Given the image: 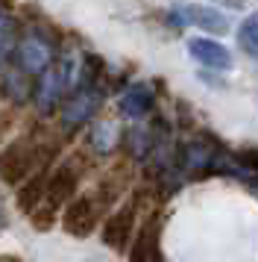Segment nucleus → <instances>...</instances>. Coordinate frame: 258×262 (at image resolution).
<instances>
[{"mask_svg":"<svg viewBox=\"0 0 258 262\" xmlns=\"http://www.w3.org/2000/svg\"><path fill=\"white\" fill-rule=\"evenodd\" d=\"M44 142L47 139L35 142L33 136H18V139H12V142L0 150V180H3L6 186H12V189H18L27 177H33L35 174L33 165L38 159L47 162V159L56 156V144L41 147Z\"/></svg>","mask_w":258,"mask_h":262,"instance_id":"f257e3e1","label":"nucleus"},{"mask_svg":"<svg viewBox=\"0 0 258 262\" xmlns=\"http://www.w3.org/2000/svg\"><path fill=\"white\" fill-rule=\"evenodd\" d=\"M135 218H138V201L135 198L132 201H123L120 206H115L103 221V242L112 250H117V253H129L132 238L138 233Z\"/></svg>","mask_w":258,"mask_h":262,"instance_id":"423d86ee","label":"nucleus"},{"mask_svg":"<svg viewBox=\"0 0 258 262\" xmlns=\"http://www.w3.org/2000/svg\"><path fill=\"white\" fill-rule=\"evenodd\" d=\"M214 3H220V6L232 9V12H241V9L246 6V0H214Z\"/></svg>","mask_w":258,"mask_h":262,"instance_id":"a211bd4d","label":"nucleus"},{"mask_svg":"<svg viewBox=\"0 0 258 262\" xmlns=\"http://www.w3.org/2000/svg\"><path fill=\"white\" fill-rule=\"evenodd\" d=\"M6 224H9V212H6V206H3V201H0V233L6 230Z\"/></svg>","mask_w":258,"mask_h":262,"instance_id":"6ab92c4d","label":"nucleus"},{"mask_svg":"<svg viewBox=\"0 0 258 262\" xmlns=\"http://www.w3.org/2000/svg\"><path fill=\"white\" fill-rule=\"evenodd\" d=\"M76 85V68L73 62L65 59V62H56L50 71L41 74V83L35 85V106L41 115H53L56 109H62L65 97L73 92Z\"/></svg>","mask_w":258,"mask_h":262,"instance_id":"7ed1b4c3","label":"nucleus"},{"mask_svg":"<svg viewBox=\"0 0 258 262\" xmlns=\"http://www.w3.org/2000/svg\"><path fill=\"white\" fill-rule=\"evenodd\" d=\"M238 45L244 53H249L252 59H258V12L246 15L244 24L238 27Z\"/></svg>","mask_w":258,"mask_h":262,"instance_id":"2eb2a0df","label":"nucleus"},{"mask_svg":"<svg viewBox=\"0 0 258 262\" xmlns=\"http://www.w3.org/2000/svg\"><path fill=\"white\" fill-rule=\"evenodd\" d=\"M117 127L112 124V121H100V124H94L91 133H88V147H91L94 154H112L115 150V144H117Z\"/></svg>","mask_w":258,"mask_h":262,"instance_id":"4468645a","label":"nucleus"},{"mask_svg":"<svg viewBox=\"0 0 258 262\" xmlns=\"http://www.w3.org/2000/svg\"><path fill=\"white\" fill-rule=\"evenodd\" d=\"M18 45H21V41H18V24L12 21L9 15L0 12V65L18 50Z\"/></svg>","mask_w":258,"mask_h":262,"instance_id":"dca6fc26","label":"nucleus"},{"mask_svg":"<svg viewBox=\"0 0 258 262\" xmlns=\"http://www.w3.org/2000/svg\"><path fill=\"white\" fill-rule=\"evenodd\" d=\"M76 189H80V168L73 162H62L56 171H50V180H47V194L41 206L30 215L35 230H50L53 221L68 209V203L76 198Z\"/></svg>","mask_w":258,"mask_h":262,"instance_id":"f03ea898","label":"nucleus"},{"mask_svg":"<svg viewBox=\"0 0 258 262\" xmlns=\"http://www.w3.org/2000/svg\"><path fill=\"white\" fill-rule=\"evenodd\" d=\"M232 159L238 162V165H244V168H249V171H255L258 174V147H238L232 154Z\"/></svg>","mask_w":258,"mask_h":262,"instance_id":"f3484780","label":"nucleus"},{"mask_svg":"<svg viewBox=\"0 0 258 262\" xmlns=\"http://www.w3.org/2000/svg\"><path fill=\"white\" fill-rule=\"evenodd\" d=\"M47 180H50V174L41 168V171H35L33 177H27L15 189V203H18V209L23 215H33L41 206V201H44V194H47Z\"/></svg>","mask_w":258,"mask_h":262,"instance_id":"f8f14e48","label":"nucleus"},{"mask_svg":"<svg viewBox=\"0 0 258 262\" xmlns=\"http://www.w3.org/2000/svg\"><path fill=\"white\" fill-rule=\"evenodd\" d=\"M152 109H156V92H152L150 83H135L129 85L123 95L117 97V112L123 115V118H147Z\"/></svg>","mask_w":258,"mask_h":262,"instance_id":"9b49d317","label":"nucleus"},{"mask_svg":"<svg viewBox=\"0 0 258 262\" xmlns=\"http://www.w3.org/2000/svg\"><path fill=\"white\" fill-rule=\"evenodd\" d=\"M103 100H106L103 85H73V92L65 97V103L59 109L62 133H76L80 127H85L100 112Z\"/></svg>","mask_w":258,"mask_h":262,"instance_id":"20e7f679","label":"nucleus"},{"mask_svg":"<svg viewBox=\"0 0 258 262\" xmlns=\"http://www.w3.org/2000/svg\"><path fill=\"white\" fill-rule=\"evenodd\" d=\"M170 24L173 27L194 24V27H199V30H205V33H214V36L229 33V21H226V15L217 12V9H211V6H197V3L176 6L173 12H170Z\"/></svg>","mask_w":258,"mask_h":262,"instance_id":"6e6552de","label":"nucleus"},{"mask_svg":"<svg viewBox=\"0 0 258 262\" xmlns=\"http://www.w3.org/2000/svg\"><path fill=\"white\" fill-rule=\"evenodd\" d=\"M159 262H164V259H159Z\"/></svg>","mask_w":258,"mask_h":262,"instance_id":"412c9836","label":"nucleus"},{"mask_svg":"<svg viewBox=\"0 0 258 262\" xmlns=\"http://www.w3.org/2000/svg\"><path fill=\"white\" fill-rule=\"evenodd\" d=\"M15 59H18V65H21L23 71L30 74H44L50 71L53 65H56V41L53 38L44 36V30H30L27 36L21 38V45H18V50H15Z\"/></svg>","mask_w":258,"mask_h":262,"instance_id":"0eeeda50","label":"nucleus"},{"mask_svg":"<svg viewBox=\"0 0 258 262\" xmlns=\"http://www.w3.org/2000/svg\"><path fill=\"white\" fill-rule=\"evenodd\" d=\"M159 259H162V218L150 215L132 238L129 262H159Z\"/></svg>","mask_w":258,"mask_h":262,"instance_id":"1a4fd4ad","label":"nucleus"},{"mask_svg":"<svg viewBox=\"0 0 258 262\" xmlns=\"http://www.w3.org/2000/svg\"><path fill=\"white\" fill-rule=\"evenodd\" d=\"M0 95H3V100L21 106V103H27V100L35 95V85H33L30 74L23 71V68H12V71H6L3 80H0Z\"/></svg>","mask_w":258,"mask_h":262,"instance_id":"ddd939ff","label":"nucleus"},{"mask_svg":"<svg viewBox=\"0 0 258 262\" xmlns=\"http://www.w3.org/2000/svg\"><path fill=\"white\" fill-rule=\"evenodd\" d=\"M0 262H21V256H12V253H0Z\"/></svg>","mask_w":258,"mask_h":262,"instance_id":"aec40b11","label":"nucleus"},{"mask_svg":"<svg viewBox=\"0 0 258 262\" xmlns=\"http://www.w3.org/2000/svg\"><path fill=\"white\" fill-rule=\"evenodd\" d=\"M103 212H106V206L100 203V198H97L94 191L76 194V198L68 203V209L62 212V230H65L70 238H88L94 230L100 227Z\"/></svg>","mask_w":258,"mask_h":262,"instance_id":"39448f33","label":"nucleus"},{"mask_svg":"<svg viewBox=\"0 0 258 262\" xmlns=\"http://www.w3.org/2000/svg\"><path fill=\"white\" fill-rule=\"evenodd\" d=\"M188 53H191L194 62H199L202 68H211V71H229L232 68V53L214 38L205 36L188 38Z\"/></svg>","mask_w":258,"mask_h":262,"instance_id":"9d476101","label":"nucleus"}]
</instances>
